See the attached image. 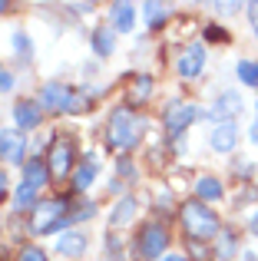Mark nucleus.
<instances>
[{"label":"nucleus","instance_id":"4c0bfd02","mask_svg":"<svg viewBox=\"0 0 258 261\" xmlns=\"http://www.w3.org/2000/svg\"><path fill=\"white\" fill-rule=\"evenodd\" d=\"M0 73H4V70H0Z\"/></svg>","mask_w":258,"mask_h":261},{"label":"nucleus","instance_id":"cd10ccee","mask_svg":"<svg viewBox=\"0 0 258 261\" xmlns=\"http://www.w3.org/2000/svg\"><path fill=\"white\" fill-rule=\"evenodd\" d=\"M116 172H123L126 178H136V166L129 159H119V166H116Z\"/></svg>","mask_w":258,"mask_h":261},{"label":"nucleus","instance_id":"7ed1b4c3","mask_svg":"<svg viewBox=\"0 0 258 261\" xmlns=\"http://www.w3.org/2000/svg\"><path fill=\"white\" fill-rule=\"evenodd\" d=\"M179 218H182V228H186L192 238H199V242L219 235V215H215L205 202H199V198H189V202L182 205Z\"/></svg>","mask_w":258,"mask_h":261},{"label":"nucleus","instance_id":"72a5a7b5","mask_svg":"<svg viewBox=\"0 0 258 261\" xmlns=\"http://www.w3.org/2000/svg\"><path fill=\"white\" fill-rule=\"evenodd\" d=\"M162 261H189V258H182V255H166Z\"/></svg>","mask_w":258,"mask_h":261},{"label":"nucleus","instance_id":"4468645a","mask_svg":"<svg viewBox=\"0 0 258 261\" xmlns=\"http://www.w3.org/2000/svg\"><path fill=\"white\" fill-rule=\"evenodd\" d=\"M50 178H53V172H50V166H46L43 159H27L23 162V182L30 185V189L40 192L46 182H50Z\"/></svg>","mask_w":258,"mask_h":261},{"label":"nucleus","instance_id":"7c9ffc66","mask_svg":"<svg viewBox=\"0 0 258 261\" xmlns=\"http://www.w3.org/2000/svg\"><path fill=\"white\" fill-rule=\"evenodd\" d=\"M205 33H209V40H228V33H225V30H219V27H209Z\"/></svg>","mask_w":258,"mask_h":261},{"label":"nucleus","instance_id":"1a4fd4ad","mask_svg":"<svg viewBox=\"0 0 258 261\" xmlns=\"http://www.w3.org/2000/svg\"><path fill=\"white\" fill-rule=\"evenodd\" d=\"M27 155V139L20 129H0V159L10 162V166H20Z\"/></svg>","mask_w":258,"mask_h":261},{"label":"nucleus","instance_id":"39448f33","mask_svg":"<svg viewBox=\"0 0 258 261\" xmlns=\"http://www.w3.org/2000/svg\"><path fill=\"white\" fill-rule=\"evenodd\" d=\"M195 116H202V109L192 106V102H169L166 106V129H169V136H182L195 122Z\"/></svg>","mask_w":258,"mask_h":261},{"label":"nucleus","instance_id":"c85d7f7f","mask_svg":"<svg viewBox=\"0 0 258 261\" xmlns=\"http://www.w3.org/2000/svg\"><path fill=\"white\" fill-rule=\"evenodd\" d=\"M248 23H252L255 40H258V4H248Z\"/></svg>","mask_w":258,"mask_h":261},{"label":"nucleus","instance_id":"f3484780","mask_svg":"<svg viewBox=\"0 0 258 261\" xmlns=\"http://www.w3.org/2000/svg\"><path fill=\"white\" fill-rule=\"evenodd\" d=\"M110 23H113V30L129 33L136 23V7L133 4H113L110 7Z\"/></svg>","mask_w":258,"mask_h":261},{"label":"nucleus","instance_id":"c9c22d12","mask_svg":"<svg viewBox=\"0 0 258 261\" xmlns=\"http://www.w3.org/2000/svg\"><path fill=\"white\" fill-rule=\"evenodd\" d=\"M4 10H7V4H4V0H0V13H4Z\"/></svg>","mask_w":258,"mask_h":261},{"label":"nucleus","instance_id":"f257e3e1","mask_svg":"<svg viewBox=\"0 0 258 261\" xmlns=\"http://www.w3.org/2000/svg\"><path fill=\"white\" fill-rule=\"evenodd\" d=\"M142 129H146V122L139 116H133L129 109H113L110 126H106V142L116 152H133L142 139Z\"/></svg>","mask_w":258,"mask_h":261},{"label":"nucleus","instance_id":"f8f14e48","mask_svg":"<svg viewBox=\"0 0 258 261\" xmlns=\"http://www.w3.org/2000/svg\"><path fill=\"white\" fill-rule=\"evenodd\" d=\"M86 248H90V238H86L83 231H66V235L57 238V251L63 258H83Z\"/></svg>","mask_w":258,"mask_h":261},{"label":"nucleus","instance_id":"5701e85b","mask_svg":"<svg viewBox=\"0 0 258 261\" xmlns=\"http://www.w3.org/2000/svg\"><path fill=\"white\" fill-rule=\"evenodd\" d=\"M142 17H146L149 27H159L169 20V10H166V4H146L142 7Z\"/></svg>","mask_w":258,"mask_h":261},{"label":"nucleus","instance_id":"2eb2a0df","mask_svg":"<svg viewBox=\"0 0 258 261\" xmlns=\"http://www.w3.org/2000/svg\"><path fill=\"white\" fill-rule=\"evenodd\" d=\"M195 195H199V202H219V198H225V185L215 175H202L195 178Z\"/></svg>","mask_w":258,"mask_h":261},{"label":"nucleus","instance_id":"6ab92c4d","mask_svg":"<svg viewBox=\"0 0 258 261\" xmlns=\"http://www.w3.org/2000/svg\"><path fill=\"white\" fill-rule=\"evenodd\" d=\"M90 46L99 53V57H110L113 50H116V30L113 27H103V30H96L90 37Z\"/></svg>","mask_w":258,"mask_h":261},{"label":"nucleus","instance_id":"4be33fe9","mask_svg":"<svg viewBox=\"0 0 258 261\" xmlns=\"http://www.w3.org/2000/svg\"><path fill=\"white\" fill-rule=\"evenodd\" d=\"M152 96V76H136L133 89H129V102H142Z\"/></svg>","mask_w":258,"mask_h":261},{"label":"nucleus","instance_id":"a878e982","mask_svg":"<svg viewBox=\"0 0 258 261\" xmlns=\"http://www.w3.org/2000/svg\"><path fill=\"white\" fill-rule=\"evenodd\" d=\"M10 46L20 53V57H30V37H27V33H13V37H10Z\"/></svg>","mask_w":258,"mask_h":261},{"label":"nucleus","instance_id":"dca6fc26","mask_svg":"<svg viewBox=\"0 0 258 261\" xmlns=\"http://www.w3.org/2000/svg\"><path fill=\"white\" fill-rule=\"evenodd\" d=\"M136 212H139V202H136L133 195H123L116 202V208H113V215H110V225L113 228H123V225H129L136 218Z\"/></svg>","mask_w":258,"mask_h":261},{"label":"nucleus","instance_id":"c756f323","mask_svg":"<svg viewBox=\"0 0 258 261\" xmlns=\"http://www.w3.org/2000/svg\"><path fill=\"white\" fill-rule=\"evenodd\" d=\"M13 89V76L10 73H0V93H10Z\"/></svg>","mask_w":258,"mask_h":261},{"label":"nucleus","instance_id":"bb28decb","mask_svg":"<svg viewBox=\"0 0 258 261\" xmlns=\"http://www.w3.org/2000/svg\"><path fill=\"white\" fill-rule=\"evenodd\" d=\"M17 261H46V251L37 248V245H27V248L17 255Z\"/></svg>","mask_w":258,"mask_h":261},{"label":"nucleus","instance_id":"393cba45","mask_svg":"<svg viewBox=\"0 0 258 261\" xmlns=\"http://www.w3.org/2000/svg\"><path fill=\"white\" fill-rule=\"evenodd\" d=\"M93 215H96L93 202H80L76 208H70V222H83V218H93Z\"/></svg>","mask_w":258,"mask_h":261},{"label":"nucleus","instance_id":"412c9836","mask_svg":"<svg viewBox=\"0 0 258 261\" xmlns=\"http://www.w3.org/2000/svg\"><path fill=\"white\" fill-rule=\"evenodd\" d=\"M235 73H239V80L245 86H258V60H239V66H235Z\"/></svg>","mask_w":258,"mask_h":261},{"label":"nucleus","instance_id":"9b49d317","mask_svg":"<svg viewBox=\"0 0 258 261\" xmlns=\"http://www.w3.org/2000/svg\"><path fill=\"white\" fill-rule=\"evenodd\" d=\"M43 109H40L37 99H20L17 106H13V122H17V129H37L40 119H43Z\"/></svg>","mask_w":258,"mask_h":261},{"label":"nucleus","instance_id":"aec40b11","mask_svg":"<svg viewBox=\"0 0 258 261\" xmlns=\"http://www.w3.org/2000/svg\"><path fill=\"white\" fill-rule=\"evenodd\" d=\"M37 189H30L27 182H20L13 189V212H27V208H37Z\"/></svg>","mask_w":258,"mask_h":261},{"label":"nucleus","instance_id":"473e14b6","mask_svg":"<svg viewBox=\"0 0 258 261\" xmlns=\"http://www.w3.org/2000/svg\"><path fill=\"white\" fill-rule=\"evenodd\" d=\"M4 195H7V175L0 172V198H4Z\"/></svg>","mask_w":258,"mask_h":261},{"label":"nucleus","instance_id":"ddd939ff","mask_svg":"<svg viewBox=\"0 0 258 261\" xmlns=\"http://www.w3.org/2000/svg\"><path fill=\"white\" fill-rule=\"evenodd\" d=\"M209 142H212L215 152H232L235 142H239V126L235 122H219L212 129V136H209Z\"/></svg>","mask_w":258,"mask_h":261},{"label":"nucleus","instance_id":"b1692460","mask_svg":"<svg viewBox=\"0 0 258 261\" xmlns=\"http://www.w3.org/2000/svg\"><path fill=\"white\" fill-rule=\"evenodd\" d=\"M235 251H239V245H235V231H225V235L219 238V248H215V255H219L222 261H228Z\"/></svg>","mask_w":258,"mask_h":261},{"label":"nucleus","instance_id":"e433bc0d","mask_svg":"<svg viewBox=\"0 0 258 261\" xmlns=\"http://www.w3.org/2000/svg\"><path fill=\"white\" fill-rule=\"evenodd\" d=\"M255 235H258V218H255Z\"/></svg>","mask_w":258,"mask_h":261},{"label":"nucleus","instance_id":"f03ea898","mask_svg":"<svg viewBox=\"0 0 258 261\" xmlns=\"http://www.w3.org/2000/svg\"><path fill=\"white\" fill-rule=\"evenodd\" d=\"M66 225H70V202L66 198H43L33 208V222H30L33 235H53Z\"/></svg>","mask_w":258,"mask_h":261},{"label":"nucleus","instance_id":"2f4dec72","mask_svg":"<svg viewBox=\"0 0 258 261\" xmlns=\"http://www.w3.org/2000/svg\"><path fill=\"white\" fill-rule=\"evenodd\" d=\"M248 139H252V146H258V119L248 126Z\"/></svg>","mask_w":258,"mask_h":261},{"label":"nucleus","instance_id":"20e7f679","mask_svg":"<svg viewBox=\"0 0 258 261\" xmlns=\"http://www.w3.org/2000/svg\"><path fill=\"white\" fill-rule=\"evenodd\" d=\"M169 248V231L166 225L159 222H149L146 228H139V238H136V255L142 261H162Z\"/></svg>","mask_w":258,"mask_h":261},{"label":"nucleus","instance_id":"f704fd0d","mask_svg":"<svg viewBox=\"0 0 258 261\" xmlns=\"http://www.w3.org/2000/svg\"><path fill=\"white\" fill-rule=\"evenodd\" d=\"M245 261H258V255H252V251H245Z\"/></svg>","mask_w":258,"mask_h":261},{"label":"nucleus","instance_id":"423d86ee","mask_svg":"<svg viewBox=\"0 0 258 261\" xmlns=\"http://www.w3.org/2000/svg\"><path fill=\"white\" fill-rule=\"evenodd\" d=\"M202 70H205V46L189 43L186 50L179 53V60H175V73H179L182 80H195V76H202Z\"/></svg>","mask_w":258,"mask_h":261},{"label":"nucleus","instance_id":"a211bd4d","mask_svg":"<svg viewBox=\"0 0 258 261\" xmlns=\"http://www.w3.org/2000/svg\"><path fill=\"white\" fill-rule=\"evenodd\" d=\"M96 175H99V166H96V159H86V162H80L76 169H73V189L76 192H86L93 182H96Z\"/></svg>","mask_w":258,"mask_h":261},{"label":"nucleus","instance_id":"9d476101","mask_svg":"<svg viewBox=\"0 0 258 261\" xmlns=\"http://www.w3.org/2000/svg\"><path fill=\"white\" fill-rule=\"evenodd\" d=\"M242 106H245V102H242V96L235 93V89H225V93L219 96V99H215V106H212V119H219V122H235V116L242 113Z\"/></svg>","mask_w":258,"mask_h":261},{"label":"nucleus","instance_id":"6e6552de","mask_svg":"<svg viewBox=\"0 0 258 261\" xmlns=\"http://www.w3.org/2000/svg\"><path fill=\"white\" fill-rule=\"evenodd\" d=\"M76 89L63 86V83H46L43 89H40V109H46V113H66L70 109V99Z\"/></svg>","mask_w":258,"mask_h":261},{"label":"nucleus","instance_id":"0eeeda50","mask_svg":"<svg viewBox=\"0 0 258 261\" xmlns=\"http://www.w3.org/2000/svg\"><path fill=\"white\" fill-rule=\"evenodd\" d=\"M73 159H76V152H73V142L70 139H57L53 142V149H50V172L53 178H66V175H73Z\"/></svg>","mask_w":258,"mask_h":261}]
</instances>
